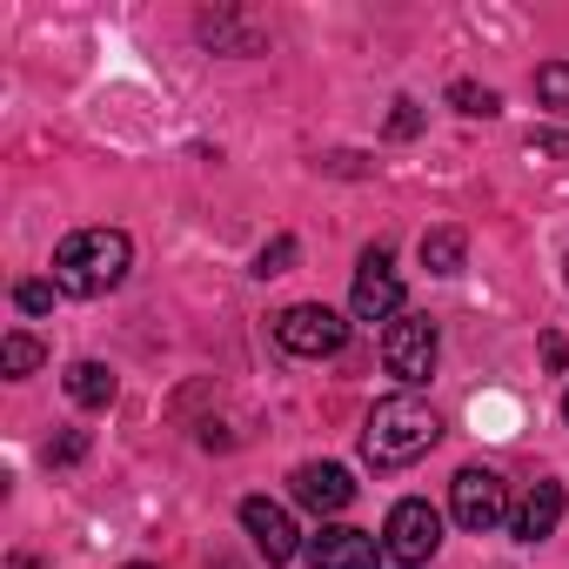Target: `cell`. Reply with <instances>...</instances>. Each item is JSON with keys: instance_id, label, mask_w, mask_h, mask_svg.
Segmentation results:
<instances>
[{"instance_id": "cell-1", "label": "cell", "mask_w": 569, "mask_h": 569, "mask_svg": "<svg viewBox=\"0 0 569 569\" xmlns=\"http://www.w3.org/2000/svg\"><path fill=\"white\" fill-rule=\"evenodd\" d=\"M128 268H134V241L121 228H74L54 248V289L94 302V296H114L121 289Z\"/></svg>"}, {"instance_id": "cell-2", "label": "cell", "mask_w": 569, "mask_h": 569, "mask_svg": "<svg viewBox=\"0 0 569 569\" xmlns=\"http://www.w3.org/2000/svg\"><path fill=\"white\" fill-rule=\"evenodd\" d=\"M436 436H442V416H436L416 389H402V396H382V402L369 409V422H362V456H369L376 469H409L416 456L436 449Z\"/></svg>"}, {"instance_id": "cell-3", "label": "cell", "mask_w": 569, "mask_h": 569, "mask_svg": "<svg viewBox=\"0 0 569 569\" xmlns=\"http://www.w3.org/2000/svg\"><path fill=\"white\" fill-rule=\"evenodd\" d=\"M274 342L289 349V356H302V362H329V356H342L349 322L329 302H296V309L274 316Z\"/></svg>"}, {"instance_id": "cell-4", "label": "cell", "mask_w": 569, "mask_h": 569, "mask_svg": "<svg viewBox=\"0 0 569 569\" xmlns=\"http://www.w3.org/2000/svg\"><path fill=\"white\" fill-rule=\"evenodd\" d=\"M436 356H442V342H436V322L429 316H396L389 329H382V362H389V376L402 382V389H422L429 376H436Z\"/></svg>"}, {"instance_id": "cell-5", "label": "cell", "mask_w": 569, "mask_h": 569, "mask_svg": "<svg viewBox=\"0 0 569 569\" xmlns=\"http://www.w3.org/2000/svg\"><path fill=\"white\" fill-rule=\"evenodd\" d=\"M382 549H389V562H402V569L436 562V549H442V509H429L422 496H402V502L389 509V522H382Z\"/></svg>"}, {"instance_id": "cell-6", "label": "cell", "mask_w": 569, "mask_h": 569, "mask_svg": "<svg viewBox=\"0 0 569 569\" xmlns=\"http://www.w3.org/2000/svg\"><path fill=\"white\" fill-rule=\"evenodd\" d=\"M349 316H356V322H396V316H402V274H396V254H389L382 241L362 248V261H356Z\"/></svg>"}, {"instance_id": "cell-7", "label": "cell", "mask_w": 569, "mask_h": 569, "mask_svg": "<svg viewBox=\"0 0 569 569\" xmlns=\"http://www.w3.org/2000/svg\"><path fill=\"white\" fill-rule=\"evenodd\" d=\"M449 509H456V522H462L469 536H489V529L509 522V482H502L496 469H456Z\"/></svg>"}, {"instance_id": "cell-8", "label": "cell", "mask_w": 569, "mask_h": 569, "mask_svg": "<svg viewBox=\"0 0 569 569\" xmlns=\"http://www.w3.org/2000/svg\"><path fill=\"white\" fill-rule=\"evenodd\" d=\"M302 556H309V569H376L389 549H382L369 529H356V522H322V529L302 542Z\"/></svg>"}, {"instance_id": "cell-9", "label": "cell", "mask_w": 569, "mask_h": 569, "mask_svg": "<svg viewBox=\"0 0 569 569\" xmlns=\"http://www.w3.org/2000/svg\"><path fill=\"white\" fill-rule=\"evenodd\" d=\"M241 529H248V542L268 556V569H281V562H296V556H302V536H296L289 509L268 502V496H248V502H241Z\"/></svg>"}, {"instance_id": "cell-10", "label": "cell", "mask_w": 569, "mask_h": 569, "mask_svg": "<svg viewBox=\"0 0 569 569\" xmlns=\"http://www.w3.org/2000/svg\"><path fill=\"white\" fill-rule=\"evenodd\" d=\"M289 496H296L302 509H316V516H342V509L356 502V476H349L342 462H302V469L289 476Z\"/></svg>"}, {"instance_id": "cell-11", "label": "cell", "mask_w": 569, "mask_h": 569, "mask_svg": "<svg viewBox=\"0 0 569 569\" xmlns=\"http://www.w3.org/2000/svg\"><path fill=\"white\" fill-rule=\"evenodd\" d=\"M556 522H562V482H536V489L509 509V536H516V542H529V549H536V542H549V536H556Z\"/></svg>"}, {"instance_id": "cell-12", "label": "cell", "mask_w": 569, "mask_h": 569, "mask_svg": "<svg viewBox=\"0 0 569 569\" xmlns=\"http://www.w3.org/2000/svg\"><path fill=\"white\" fill-rule=\"evenodd\" d=\"M68 396H74L81 409H114L121 382H114L108 362H68Z\"/></svg>"}, {"instance_id": "cell-13", "label": "cell", "mask_w": 569, "mask_h": 569, "mask_svg": "<svg viewBox=\"0 0 569 569\" xmlns=\"http://www.w3.org/2000/svg\"><path fill=\"white\" fill-rule=\"evenodd\" d=\"M462 254H469L462 228H429L422 234V268L429 274H462Z\"/></svg>"}, {"instance_id": "cell-14", "label": "cell", "mask_w": 569, "mask_h": 569, "mask_svg": "<svg viewBox=\"0 0 569 569\" xmlns=\"http://www.w3.org/2000/svg\"><path fill=\"white\" fill-rule=\"evenodd\" d=\"M41 362H48V349H41V342H34V336H28V329H14V336H8V342H0V369H8V376H14V382H21V376H34V369H41Z\"/></svg>"}, {"instance_id": "cell-15", "label": "cell", "mask_w": 569, "mask_h": 569, "mask_svg": "<svg viewBox=\"0 0 569 569\" xmlns=\"http://www.w3.org/2000/svg\"><path fill=\"white\" fill-rule=\"evenodd\" d=\"M536 101H542L549 114H569V61L536 68Z\"/></svg>"}, {"instance_id": "cell-16", "label": "cell", "mask_w": 569, "mask_h": 569, "mask_svg": "<svg viewBox=\"0 0 569 569\" xmlns=\"http://www.w3.org/2000/svg\"><path fill=\"white\" fill-rule=\"evenodd\" d=\"M449 108H456V114H469V121H489V114H496L502 101H496V88H476V81H456V88H449Z\"/></svg>"}, {"instance_id": "cell-17", "label": "cell", "mask_w": 569, "mask_h": 569, "mask_svg": "<svg viewBox=\"0 0 569 569\" xmlns=\"http://www.w3.org/2000/svg\"><path fill=\"white\" fill-rule=\"evenodd\" d=\"M289 261H296V234H274L261 254H254V274L268 281V274H289Z\"/></svg>"}, {"instance_id": "cell-18", "label": "cell", "mask_w": 569, "mask_h": 569, "mask_svg": "<svg viewBox=\"0 0 569 569\" xmlns=\"http://www.w3.org/2000/svg\"><path fill=\"white\" fill-rule=\"evenodd\" d=\"M54 296H61L54 281H14V309H21V316H48Z\"/></svg>"}, {"instance_id": "cell-19", "label": "cell", "mask_w": 569, "mask_h": 569, "mask_svg": "<svg viewBox=\"0 0 569 569\" xmlns=\"http://www.w3.org/2000/svg\"><path fill=\"white\" fill-rule=\"evenodd\" d=\"M389 134H396V141L422 134V108H416V101H396V114H389Z\"/></svg>"}, {"instance_id": "cell-20", "label": "cell", "mask_w": 569, "mask_h": 569, "mask_svg": "<svg viewBox=\"0 0 569 569\" xmlns=\"http://www.w3.org/2000/svg\"><path fill=\"white\" fill-rule=\"evenodd\" d=\"M81 456H88V436H81V429H68V436L48 449V462H81Z\"/></svg>"}, {"instance_id": "cell-21", "label": "cell", "mask_w": 569, "mask_h": 569, "mask_svg": "<svg viewBox=\"0 0 569 569\" xmlns=\"http://www.w3.org/2000/svg\"><path fill=\"white\" fill-rule=\"evenodd\" d=\"M542 356H549V369H562V362H569V342H562V336H549V342H542Z\"/></svg>"}, {"instance_id": "cell-22", "label": "cell", "mask_w": 569, "mask_h": 569, "mask_svg": "<svg viewBox=\"0 0 569 569\" xmlns=\"http://www.w3.org/2000/svg\"><path fill=\"white\" fill-rule=\"evenodd\" d=\"M128 569H154V562H128Z\"/></svg>"}, {"instance_id": "cell-23", "label": "cell", "mask_w": 569, "mask_h": 569, "mask_svg": "<svg viewBox=\"0 0 569 569\" xmlns=\"http://www.w3.org/2000/svg\"><path fill=\"white\" fill-rule=\"evenodd\" d=\"M562 422H569V396H562Z\"/></svg>"}]
</instances>
